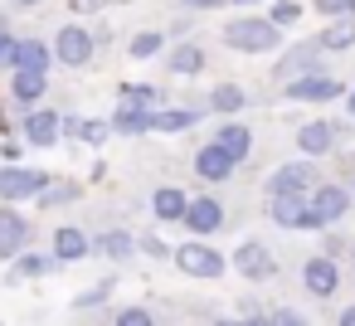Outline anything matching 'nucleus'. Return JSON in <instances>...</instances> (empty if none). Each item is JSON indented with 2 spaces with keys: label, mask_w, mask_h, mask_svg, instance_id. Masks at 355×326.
Returning <instances> with one entry per match:
<instances>
[{
  "label": "nucleus",
  "mask_w": 355,
  "mask_h": 326,
  "mask_svg": "<svg viewBox=\"0 0 355 326\" xmlns=\"http://www.w3.org/2000/svg\"><path fill=\"white\" fill-rule=\"evenodd\" d=\"M302 10H297V0H277V6H272V15H268V25L272 30H282V25H292Z\"/></svg>",
  "instance_id": "32"
},
{
  "label": "nucleus",
  "mask_w": 355,
  "mask_h": 326,
  "mask_svg": "<svg viewBox=\"0 0 355 326\" xmlns=\"http://www.w3.org/2000/svg\"><path fill=\"white\" fill-rule=\"evenodd\" d=\"M44 185H49V175L44 171H30V166H6V171H0V200H6L10 209L20 200H35Z\"/></svg>",
  "instance_id": "2"
},
{
  "label": "nucleus",
  "mask_w": 355,
  "mask_h": 326,
  "mask_svg": "<svg viewBox=\"0 0 355 326\" xmlns=\"http://www.w3.org/2000/svg\"><path fill=\"white\" fill-rule=\"evenodd\" d=\"M248 326H268V321H248Z\"/></svg>",
  "instance_id": "45"
},
{
  "label": "nucleus",
  "mask_w": 355,
  "mask_h": 326,
  "mask_svg": "<svg viewBox=\"0 0 355 326\" xmlns=\"http://www.w3.org/2000/svg\"><path fill=\"white\" fill-rule=\"evenodd\" d=\"M20 6H40V0H20Z\"/></svg>",
  "instance_id": "43"
},
{
  "label": "nucleus",
  "mask_w": 355,
  "mask_h": 326,
  "mask_svg": "<svg viewBox=\"0 0 355 326\" xmlns=\"http://www.w3.org/2000/svg\"><path fill=\"white\" fill-rule=\"evenodd\" d=\"M54 64V54H49V44L44 40H15V74H40L44 78V69Z\"/></svg>",
  "instance_id": "9"
},
{
  "label": "nucleus",
  "mask_w": 355,
  "mask_h": 326,
  "mask_svg": "<svg viewBox=\"0 0 355 326\" xmlns=\"http://www.w3.org/2000/svg\"><path fill=\"white\" fill-rule=\"evenodd\" d=\"M185 190H175V185H161L156 190V200H151V209H156V219H185Z\"/></svg>",
  "instance_id": "19"
},
{
  "label": "nucleus",
  "mask_w": 355,
  "mask_h": 326,
  "mask_svg": "<svg viewBox=\"0 0 355 326\" xmlns=\"http://www.w3.org/2000/svg\"><path fill=\"white\" fill-rule=\"evenodd\" d=\"M224 40L234 44V49H243V54H268V49H277V30L268 25V20H234L229 30H224Z\"/></svg>",
  "instance_id": "1"
},
{
  "label": "nucleus",
  "mask_w": 355,
  "mask_h": 326,
  "mask_svg": "<svg viewBox=\"0 0 355 326\" xmlns=\"http://www.w3.org/2000/svg\"><path fill=\"white\" fill-rule=\"evenodd\" d=\"M107 297H112V282H98V287H93V292H83L73 307H98V302H107Z\"/></svg>",
  "instance_id": "37"
},
{
  "label": "nucleus",
  "mask_w": 355,
  "mask_h": 326,
  "mask_svg": "<svg viewBox=\"0 0 355 326\" xmlns=\"http://www.w3.org/2000/svg\"><path fill=\"white\" fill-rule=\"evenodd\" d=\"M10 64H15V35L0 25V69H10Z\"/></svg>",
  "instance_id": "36"
},
{
  "label": "nucleus",
  "mask_w": 355,
  "mask_h": 326,
  "mask_svg": "<svg viewBox=\"0 0 355 326\" xmlns=\"http://www.w3.org/2000/svg\"><path fill=\"white\" fill-rule=\"evenodd\" d=\"M49 54H54L59 64H69V69H83V64L93 59V35H88L83 25H64Z\"/></svg>",
  "instance_id": "3"
},
{
  "label": "nucleus",
  "mask_w": 355,
  "mask_h": 326,
  "mask_svg": "<svg viewBox=\"0 0 355 326\" xmlns=\"http://www.w3.org/2000/svg\"><path fill=\"white\" fill-rule=\"evenodd\" d=\"M340 326H355V307H345V311H340Z\"/></svg>",
  "instance_id": "40"
},
{
  "label": "nucleus",
  "mask_w": 355,
  "mask_h": 326,
  "mask_svg": "<svg viewBox=\"0 0 355 326\" xmlns=\"http://www.w3.org/2000/svg\"><path fill=\"white\" fill-rule=\"evenodd\" d=\"M234 171V161L219 151V146H205L200 156H195V175H205V180H224Z\"/></svg>",
  "instance_id": "18"
},
{
  "label": "nucleus",
  "mask_w": 355,
  "mask_h": 326,
  "mask_svg": "<svg viewBox=\"0 0 355 326\" xmlns=\"http://www.w3.org/2000/svg\"><path fill=\"white\" fill-rule=\"evenodd\" d=\"M185 224H190L195 234H214V229L224 224V205H219V200H190V205H185Z\"/></svg>",
  "instance_id": "11"
},
{
  "label": "nucleus",
  "mask_w": 355,
  "mask_h": 326,
  "mask_svg": "<svg viewBox=\"0 0 355 326\" xmlns=\"http://www.w3.org/2000/svg\"><path fill=\"white\" fill-rule=\"evenodd\" d=\"M268 326H306V321H302V316H297V311H277V316H272V321H268Z\"/></svg>",
  "instance_id": "38"
},
{
  "label": "nucleus",
  "mask_w": 355,
  "mask_h": 326,
  "mask_svg": "<svg viewBox=\"0 0 355 326\" xmlns=\"http://www.w3.org/2000/svg\"><path fill=\"white\" fill-rule=\"evenodd\" d=\"M350 44H355V15H350V20H336V25H326V35H321V49H326V54L350 49Z\"/></svg>",
  "instance_id": "22"
},
{
  "label": "nucleus",
  "mask_w": 355,
  "mask_h": 326,
  "mask_svg": "<svg viewBox=\"0 0 355 326\" xmlns=\"http://www.w3.org/2000/svg\"><path fill=\"white\" fill-rule=\"evenodd\" d=\"M345 214V190L340 185H321L306 205V229H321V224H336Z\"/></svg>",
  "instance_id": "5"
},
{
  "label": "nucleus",
  "mask_w": 355,
  "mask_h": 326,
  "mask_svg": "<svg viewBox=\"0 0 355 326\" xmlns=\"http://www.w3.org/2000/svg\"><path fill=\"white\" fill-rule=\"evenodd\" d=\"M171 69H175V74H200V69H205V54L185 44V49H175V54H171Z\"/></svg>",
  "instance_id": "28"
},
{
  "label": "nucleus",
  "mask_w": 355,
  "mask_h": 326,
  "mask_svg": "<svg viewBox=\"0 0 355 326\" xmlns=\"http://www.w3.org/2000/svg\"><path fill=\"white\" fill-rule=\"evenodd\" d=\"M336 93H345L336 78H326V74H311V78H292L287 83V98H297V103H331Z\"/></svg>",
  "instance_id": "8"
},
{
  "label": "nucleus",
  "mask_w": 355,
  "mask_h": 326,
  "mask_svg": "<svg viewBox=\"0 0 355 326\" xmlns=\"http://www.w3.org/2000/svg\"><path fill=\"white\" fill-rule=\"evenodd\" d=\"M175 263H180V273H190V277H219V273H224V258H219L214 248H205V243H180V248H175Z\"/></svg>",
  "instance_id": "6"
},
{
  "label": "nucleus",
  "mask_w": 355,
  "mask_h": 326,
  "mask_svg": "<svg viewBox=\"0 0 355 326\" xmlns=\"http://www.w3.org/2000/svg\"><path fill=\"white\" fill-rule=\"evenodd\" d=\"M234 268H239L243 277H268V273H272V258H268L263 243H243V248L234 253Z\"/></svg>",
  "instance_id": "15"
},
{
  "label": "nucleus",
  "mask_w": 355,
  "mask_h": 326,
  "mask_svg": "<svg viewBox=\"0 0 355 326\" xmlns=\"http://www.w3.org/2000/svg\"><path fill=\"white\" fill-rule=\"evenodd\" d=\"M272 224H282V229H306V200L302 195H272Z\"/></svg>",
  "instance_id": "13"
},
{
  "label": "nucleus",
  "mask_w": 355,
  "mask_h": 326,
  "mask_svg": "<svg viewBox=\"0 0 355 326\" xmlns=\"http://www.w3.org/2000/svg\"><path fill=\"white\" fill-rule=\"evenodd\" d=\"M73 195H78L73 185H44V190H40L35 200H40V209H54V205H69Z\"/></svg>",
  "instance_id": "31"
},
{
  "label": "nucleus",
  "mask_w": 355,
  "mask_h": 326,
  "mask_svg": "<svg viewBox=\"0 0 355 326\" xmlns=\"http://www.w3.org/2000/svg\"><path fill=\"white\" fill-rule=\"evenodd\" d=\"M10 98H15L20 108H35V103L44 98V78H40V74H15V78H10Z\"/></svg>",
  "instance_id": "20"
},
{
  "label": "nucleus",
  "mask_w": 355,
  "mask_h": 326,
  "mask_svg": "<svg viewBox=\"0 0 355 326\" xmlns=\"http://www.w3.org/2000/svg\"><path fill=\"white\" fill-rule=\"evenodd\" d=\"M190 122H195V112H151V132H180Z\"/></svg>",
  "instance_id": "29"
},
{
  "label": "nucleus",
  "mask_w": 355,
  "mask_h": 326,
  "mask_svg": "<svg viewBox=\"0 0 355 326\" xmlns=\"http://www.w3.org/2000/svg\"><path fill=\"white\" fill-rule=\"evenodd\" d=\"M88 248H93V243H88L83 229H59V234H54V263H78Z\"/></svg>",
  "instance_id": "14"
},
{
  "label": "nucleus",
  "mask_w": 355,
  "mask_h": 326,
  "mask_svg": "<svg viewBox=\"0 0 355 326\" xmlns=\"http://www.w3.org/2000/svg\"><path fill=\"white\" fill-rule=\"evenodd\" d=\"M306 185H311V166H302V161H292L272 175V195H302Z\"/></svg>",
  "instance_id": "17"
},
{
  "label": "nucleus",
  "mask_w": 355,
  "mask_h": 326,
  "mask_svg": "<svg viewBox=\"0 0 355 326\" xmlns=\"http://www.w3.org/2000/svg\"><path fill=\"white\" fill-rule=\"evenodd\" d=\"M331 141H336V127H331V122H306V127L297 132V146H302L306 156H321V151H331Z\"/></svg>",
  "instance_id": "16"
},
{
  "label": "nucleus",
  "mask_w": 355,
  "mask_h": 326,
  "mask_svg": "<svg viewBox=\"0 0 355 326\" xmlns=\"http://www.w3.org/2000/svg\"><path fill=\"white\" fill-rule=\"evenodd\" d=\"M243 103H248V93L234 88V83H219V88L209 93V108H214V112H239Z\"/></svg>",
  "instance_id": "24"
},
{
  "label": "nucleus",
  "mask_w": 355,
  "mask_h": 326,
  "mask_svg": "<svg viewBox=\"0 0 355 326\" xmlns=\"http://www.w3.org/2000/svg\"><path fill=\"white\" fill-rule=\"evenodd\" d=\"M151 103H156V88H151V83H127V88H122V108L146 112Z\"/></svg>",
  "instance_id": "26"
},
{
  "label": "nucleus",
  "mask_w": 355,
  "mask_h": 326,
  "mask_svg": "<svg viewBox=\"0 0 355 326\" xmlns=\"http://www.w3.org/2000/svg\"><path fill=\"white\" fill-rule=\"evenodd\" d=\"M54 268V258L49 253H20L15 263H10V282H25V277H44Z\"/></svg>",
  "instance_id": "21"
},
{
  "label": "nucleus",
  "mask_w": 355,
  "mask_h": 326,
  "mask_svg": "<svg viewBox=\"0 0 355 326\" xmlns=\"http://www.w3.org/2000/svg\"><path fill=\"white\" fill-rule=\"evenodd\" d=\"M93 248H98V253H107V258H127V253H132V234L112 229V234H103V239H98Z\"/></svg>",
  "instance_id": "27"
},
{
  "label": "nucleus",
  "mask_w": 355,
  "mask_h": 326,
  "mask_svg": "<svg viewBox=\"0 0 355 326\" xmlns=\"http://www.w3.org/2000/svg\"><path fill=\"white\" fill-rule=\"evenodd\" d=\"M180 6H205L209 10V6H224V0H180Z\"/></svg>",
  "instance_id": "39"
},
{
  "label": "nucleus",
  "mask_w": 355,
  "mask_h": 326,
  "mask_svg": "<svg viewBox=\"0 0 355 326\" xmlns=\"http://www.w3.org/2000/svg\"><path fill=\"white\" fill-rule=\"evenodd\" d=\"M0 326H6V321H0Z\"/></svg>",
  "instance_id": "47"
},
{
  "label": "nucleus",
  "mask_w": 355,
  "mask_h": 326,
  "mask_svg": "<svg viewBox=\"0 0 355 326\" xmlns=\"http://www.w3.org/2000/svg\"><path fill=\"white\" fill-rule=\"evenodd\" d=\"M20 253H30V219L6 205V209H0V258L15 263Z\"/></svg>",
  "instance_id": "4"
},
{
  "label": "nucleus",
  "mask_w": 355,
  "mask_h": 326,
  "mask_svg": "<svg viewBox=\"0 0 355 326\" xmlns=\"http://www.w3.org/2000/svg\"><path fill=\"white\" fill-rule=\"evenodd\" d=\"M306 69H316V44H306V49H292V59L282 64V78H287V74H306Z\"/></svg>",
  "instance_id": "30"
},
{
  "label": "nucleus",
  "mask_w": 355,
  "mask_h": 326,
  "mask_svg": "<svg viewBox=\"0 0 355 326\" xmlns=\"http://www.w3.org/2000/svg\"><path fill=\"white\" fill-rule=\"evenodd\" d=\"M316 10H321V15H340V20H350V15H355V0H316Z\"/></svg>",
  "instance_id": "34"
},
{
  "label": "nucleus",
  "mask_w": 355,
  "mask_h": 326,
  "mask_svg": "<svg viewBox=\"0 0 355 326\" xmlns=\"http://www.w3.org/2000/svg\"><path fill=\"white\" fill-rule=\"evenodd\" d=\"M20 132H25V141H30V146H54V141H59V132H64V117H59V112L35 108V112L20 122Z\"/></svg>",
  "instance_id": "7"
},
{
  "label": "nucleus",
  "mask_w": 355,
  "mask_h": 326,
  "mask_svg": "<svg viewBox=\"0 0 355 326\" xmlns=\"http://www.w3.org/2000/svg\"><path fill=\"white\" fill-rule=\"evenodd\" d=\"M161 44H166L161 35H137V40H132V59H151Z\"/></svg>",
  "instance_id": "33"
},
{
  "label": "nucleus",
  "mask_w": 355,
  "mask_h": 326,
  "mask_svg": "<svg viewBox=\"0 0 355 326\" xmlns=\"http://www.w3.org/2000/svg\"><path fill=\"white\" fill-rule=\"evenodd\" d=\"M243 6H253V0H243Z\"/></svg>",
  "instance_id": "46"
},
{
  "label": "nucleus",
  "mask_w": 355,
  "mask_h": 326,
  "mask_svg": "<svg viewBox=\"0 0 355 326\" xmlns=\"http://www.w3.org/2000/svg\"><path fill=\"white\" fill-rule=\"evenodd\" d=\"M69 132H73L78 141H88V146H103V141H107V122H98V117H73Z\"/></svg>",
  "instance_id": "25"
},
{
  "label": "nucleus",
  "mask_w": 355,
  "mask_h": 326,
  "mask_svg": "<svg viewBox=\"0 0 355 326\" xmlns=\"http://www.w3.org/2000/svg\"><path fill=\"white\" fill-rule=\"evenodd\" d=\"M209 146H219L229 161H243L248 156V146H253V137H248V127H239V122H224L219 132H214V141Z\"/></svg>",
  "instance_id": "12"
},
{
  "label": "nucleus",
  "mask_w": 355,
  "mask_h": 326,
  "mask_svg": "<svg viewBox=\"0 0 355 326\" xmlns=\"http://www.w3.org/2000/svg\"><path fill=\"white\" fill-rule=\"evenodd\" d=\"M302 282H306V292L331 297V292L340 287V273H336V263H331V258H311V263L302 268Z\"/></svg>",
  "instance_id": "10"
},
{
  "label": "nucleus",
  "mask_w": 355,
  "mask_h": 326,
  "mask_svg": "<svg viewBox=\"0 0 355 326\" xmlns=\"http://www.w3.org/2000/svg\"><path fill=\"white\" fill-rule=\"evenodd\" d=\"M98 6V0H73V10H93Z\"/></svg>",
  "instance_id": "41"
},
{
  "label": "nucleus",
  "mask_w": 355,
  "mask_h": 326,
  "mask_svg": "<svg viewBox=\"0 0 355 326\" xmlns=\"http://www.w3.org/2000/svg\"><path fill=\"white\" fill-rule=\"evenodd\" d=\"M117 326H151V311L146 307H127V311H117Z\"/></svg>",
  "instance_id": "35"
},
{
  "label": "nucleus",
  "mask_w": 355,
  "mask_h": 326,
  "mask_svg": "<svg viewBox=\"0 0 355 326\" xmlns=\"http://www.w3.org/2000/svg\"><path fill=\"white\" fill-rule=\"evenodd\" d=\"M107 132H122V137H137V132H151V112H132V108H117L112 127Z\"/></svg>",
  "instance_id": "23"
},
{
  "label": "nucleus",
  "mask_w": 355,
  "mask_h": 326,
  "mask_svg": "<svg viewBox=\"0 0 355 326\" xmlns=\"http://www.w3.org/2000/svg\"><path fill=\"white\" fill-rule=\"evenodd\" d=\"M219 326H239V321H219Z\"/></svg>",
  "instance_id": "44"
},
{
  "label": "nucleus",
  "mask_w": 355,
  "mask_h": 326,
  "mask_svg": "<svg viewBox=\"0 0 355 326\" xmlns=\"http://www.w3.org/2000/svg\"><path fill=\"white\" fill-rule=\"evenodd\" d=\"M350 117H355V93H350Z\"/></svg>",
  "instance_id": "42"
}]
</instances>
